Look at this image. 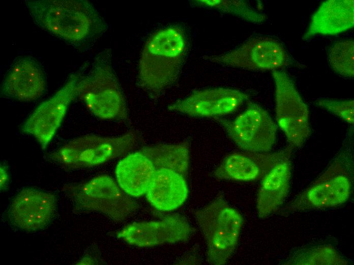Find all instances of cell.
<instances>
[{
  "label": "cell",
  "mask_w": 354,
  "mask_h": 265,
  "mask_svg": "<svg viewBox=\"0 0 354 265\" xmlns=\"http://www.w3.org/2000/svg\"><path fill=\"white\" fill-rule=\"evenodd\" d=\"M192 231L185 218L171 216L160 220L133 223L125 227L119 236L129 244L143 247L185 241Z\"/></svg>",
  "instance_id": "obj_14"
},
{
  "label": "cell",
  "mask_w": 354,
  "mask_h": 265,
  "mask_svg": "<svg viewBox=\"0 0 354 265\" xmlns=\"http://www.w3.org/2000/svg\"><path fill=\"white\" fill-rule=\"evenodd\" d=\"M138 141V135L134 130L112 137L86 135L69 141L54 153L52 157L68 167H91L126 154Z\"/></svg>",
  "instance_id": "obj_5"
},
{
  "label": "cell",
  "mask_w": 354,
  "mask_h": 265,
  "mask_svg": "<svg viewBox=\"0 0 354 265\" xmlns=\"http://www.w3.org/2000/svg\"><path fill=\"white\" fill-rule=\"evenodd\" d=\"M77 96L88 110L102 119H126L127 111L116 78L108 65L96 66L80 78Z\"/></svg>",
  "instance_id": "obj_7"
},
{
  "label": "cell",
  "mask_w": 354,
  "mask_h": 265,
  "mask_svg": "<svg viewBox=\"0 0 354 265\" xmlns=\"http://www.w3.org/2000/svg\"><path fill=\"white\" fill-rule=\"evenodd\" d=\"M79 79L78 75H72L60 90L41 103L25 121L23 131L34 137L42 148L52 140L70 102L77 96Z\"/></svg>",
  "instance_id": "obj_11"
},
{
  "label": "cell",
  "mask_w": 354,
  "mask_h": 265,
  "mask_svg": "<svg viewBox=\"0 0 354 265\" xmlns=\"http://www.w3.org/2000/svg\"><path fill=\"white\" fill-rule=\"evenodd\" d=\"M288 264L300 265H347L343 258L331 245H321L301 253Z\"/></svg>",
  "instance_id": "obj_23"
},
{
  "label": "cell",
  "mask_w": 354,
  "mask_h": 265,
  "mask_svg": "<svg viewBox=\"0 0 354 265\" xmlns=\"http://www.w3.org/2000/svg\"><path fill=\"white\" fill-rule=\"evenodd\" d=\"M277 123L289 146L302 147L310 134L309 111L294 83L284 72L272 71Z\"/></svg>",
  "instance_id": "obj_6"
},
{
  "label": "cell",
  "mask_w": 354,
  "mask_h": 265,
  "mask_svg": "<svg viewBox=\"0 0 354 265\" xmlns=\"http://www.w3.org/2000/svg\"><path fill=\"white\" fill-rule=\"evenodd\" d=\"M353 25V0L326 1L312 14L303 39L318 35H336L350 30Z\"/></svg>",
  "instance_id": "obj_17"
},
{
  "label": "cell",
  "mask_w": 354,
  "mask_h": 265,
  "mask_svg": "<svg viewBox=\"0 0 354 265\" xmlns=\"http://www.w3.org/2000/svg\"><path fill=\"white\" fill-rule=\"evenodd\" d=\"M155 170L151 162L139 151L129 154L118 163L115 176L123 191L137 197L145 194Z\"/></svg>",
  "instance_id": "obj_20"
},
{
  "label": "cell",
  "mask_w": 354,
  "mask_h": 265,
  "mask_svg": "<svg viewBox=\"0 0 354 265\" xmlns=\"http://www.w3.org/2000/svg\"><path fill=\"white\" fill-rule=\"evenodd\" d=\"M156 170L167 169L186 177L189 166V144L187 142L145 146L139 150Z\"/></svg>",
  "instance_id": "obj_21"
},
{
  "label": "cell",
  "mask_w": 354,
  "mask_h": 265,
  "mask_svg": "<svg viewBox=\"0 0 354 265\" xmlns=\"http://www.w3.org/2000/svg\"><path fill=\"white\" fill-rule=\"evenodd\" d=\"M316 104L346 123L353 124V100H338L330 98H321L317 100Z\"/></svg>",
  "instance_id": "obj_25"
},
{
  "label": "cell",
  "mask_w": 354,
  "mask_h": 265,
  "mask_svg": "<svg viewBox=\"0 0 354 265\" xmlns=\"http://www.w3.org/2000/svg\"><path fill=\"white\" fill-rule=\"evenodd\" d=\"M187 51L183 30L173 26L152 35L142 49L138 65L141 86L154 94L175 82L181 71Z\"/></svg>",
  "instance_id": "obj_2"
},
{
  "label": "cell",
  "mask_w": 354,
  "mask_h": 265,
  "mask_svg": "<svg viewBox=\"0 0 354 265\" xmlns=\"http://www.w3.org/2000/svg\"><path fill=\"white\" fill-rule=\"evenodd\" d=\"M198 2L203 6L235 15L252 22L260 23L266 18V15L254 10L242 1L202 0Z\"/></svg>",
  "instance_id": "obj_24"
},
{
  "label": "cell",
  "mask_w": 354,
  "mask_h": 265,
  "mask_svg": "<svg viewBox=\"0 0 354 265\" xmlns=\"http://www.w3.org/2000/svg\"><path fill=\"white\" fill-rule=\"evenodd\" d=\"M25 3L37 25L73 44L84 42L104 26L95 8L86 1L38 0Z\"/></svg>",
  "instance_id": "obj_1"
},
{
  "label": "cell",
  "mask_w": 354,
  "mask_h": 265,
  "mask_svg": "<svg viewBox=\"0 0 354 265\" xmlns=\"http://www.w3.org/2000/svg\"><path fill=\"white\" fill-rule=\"evenodd\" d=\"M290 146L274 152L237 151L228 155L214 171L220 179L251 181L262 178L276 165L290 157Z\"/></svg>",
  "instance_id": "obj_12"
},
{
  "label": "cell",
  "mask_w": 354,
  "mask_h": 265,
  "mask_svg": "<svg viewBox=\"0 0 354 265\" xmlns=\"http://www.w3.org/2000/svg\"><path fill=\"white\" fill-rule=\"evenodd\" d=\"M248 98L233 89L218 88L195 91L170 104V111L193 117H219L235 112Z\"/></svg>",
  "instance_id": "obj_13"
},
{
  "label": "cell",
  "mask_w": 354,
  "mask_h": 265,
  "mask_svg": "<svg viewBox=\"0 0 354 265\" xmlns=\"http://www.w3.org/2000/svg\"><path fill=\"white\" fill-rule=\"evenodd\" d=\"M214 119L244 151L269 152L275 143L277 126L267 111L256 103L250 102L233 120L220 117Z\"/></svg>",
  "instance_id": "obj_8"
},
{
  "label": "cell",
  "mask_w": 354,
  "mask_h": 265,
  "mask_svg": "<svg viewBox=\"0 0 354 265\" xmlns=\"http://www.w3.org/2000/svg\"><path fill=\"white\" fill-rule=\"evenodd\" d=\"M195 220L207 246V260L213 265L225 264L237 245L243 218L224 200L218 198L196 210Z\"/></svg>",
  "instance_id": "obj_3"
},
{
  "label": "cell",
  "mask_w": 354,
  "mask_h": 265,
  "mask_svg": "<svg viewBox=\"0 0 354 265\" xmlns=\"http://www.w3.org/2000/svg\"><path fill=\"white\" fill-rule=\"evenodd\" d=\"M290 158L280 162L262 179L256 200V209L261 218L276 211L287 195L291 178Z\"/></svg>",
  "instance_id": "obj_19"
},
{
  "label": "cell",
  "mask_w": 354,
  "mask_h": 265,
  "mask_svg": "<svg viewBox=\"0 0 354 265\" xmlns=\"http://www.w3.org/2000/svg\"><path fill=\"white\" fill-rule=\"evenodd\" d=\"M1 175V190H5L8 186L9 181V174L8 169L4 165H1L0 167Z\"/></svg>",
  "instance_id": "obj_26"
},
{
  "label": "cell",
  "mask_w": 354,
  "mask_h": 265,
  "mask_svg": "<svg viewBox=\"0 0 354 265\" xmlns=\"http://www.w3.org/2000/svg\"><path fill=\"white\" fill-rule=\"evenodd\" d=\"M55 210L56 200L53 195L27 188L21 190L13 200L10 215L17 227L35 231L47 225Z\"/></svg>",
  "instance_id": "obj_15"
},
{
  "label": "cell",
  "mask_w": 354,
  "mask_h": 265,
  "mask_svg": "<svg viewBox=\"0 0 354 265\" xmlns=\"http://www.w3.org/2000/svg\"><path fill=\"white\" fill-rule=\"evenodd\" d=\"M202 58L211 63L249 70L274 71L290 63L282 44L269 37H254L229 52Z\"/></svg>",
  "instance_id": "obj_9"
},
{
  "label": "cell",
  "mask_w": 354,
  "mask_h": 265,
  "mask_svg": "<svg viewBox=\"0 0 354 265\" xmlns=\"http://www.w3.org/2000/svg\"><path fill=\"white\" fill-rule=\"evenodd\" d=\"M149 202L162 211L176 209L186 200L188 189L185 177L171 170H156L145 193Z\"/></svg>",
  "instance_id": "obj_18"
},
{
  "label": "cell",
  "mask_w": 354,
  "mask_h": 265,
  "mask_svg": "<svg viewBox=\"0 0 354 265\" xmlns=\"http://www.w3.org/2000/svg\"><path fill=\"white\" fill-rule=\"evenodd\" d=\"M328 60L333 70L343 76H354V41L352 39L340 40L330 48Z\"/></svg>",
  "instance_id": "obj_22"
},
{
  "label": "cell",
  "mask_w": 354,
  "mask_h": 265,
  "mask_svg": "<svg viewBox=\"0 0 354 265\" xmlns=\"http://www.w3.org/2000/svg\"><path fill=\"white\" fill-rule=\"evenodd\" d=\"M46 88L45 79L38 63L31 57L18 58L12 63L2 85V94L23 101L35 100Z\"/></svg>",
  "instance_id": "obj_16"
},
{
  "label": "cell",
  "mask_w": 354,
  "mask_h": 265,
  "mask_svg": "<svg viewBox=\"0 0 354 265\" xmlns=\"http://www.w3.org/2000/svg\"><path fill=\"white\" fill-rule=\"evenodd\" d=\"M75 198L84 208L123 221L137 208L136 203L108 176L100 175L75 188Z\"/></svg>",
  "instance_id": "obj_10"
},
{
  "label": "cell",
  "mask_w": 354,
  "mask_h": 265,
  "mask_svg": "<svg viewBox=\"0 0 354 265\" xmlns=\"http://www.w3.org/2000/svg\"><path fill=\"white\" fill-rule=\"evenodd\" d=\"M352 182L349 164L345 157H337L316 179L286 205V209L298 212L342 205L350 197Z\"/></svg>",
  "instance_id": "obj_4"
}]
</instances>
